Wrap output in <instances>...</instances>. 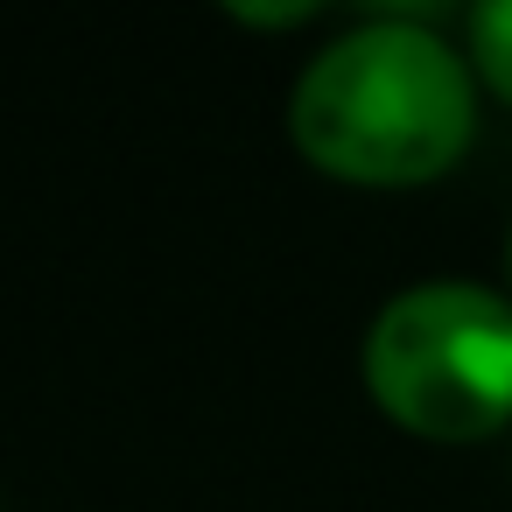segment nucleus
Masks as SVG:
<instances>
[{"mask_svg": "<svg viewBox=\"0 0 512 512\" xmlns=\"http://www.w3.org/2000/svg\"><path fill=\"white\" fill-rule=\"evenodd\" d=\"M505 260H512V246H505Z\"/></svg>", "mask_w": 512, "mask_h": 512, "instance_id": "nucleus-5", "label": "nucleus"}, {"mask_svg": "<svg viewBox=\"0 0 512 512\" xmlns=\"http://www.w3.org/2000/svg\"><path fill=\"white\" fill-rule=\"evenodd\" d=\"M288 127L323 176L407 190L456 169L477 134V92L463 57L435 29L365 22L302 71Z\"/></svg>", "mask_w": 512, "mask_h": 512, "instance_id": "nucleus-1", "label": "nucleus"}, {"mask_svg": "<svg viewBox=\"0 0 512 512\" xmlns=\"http://www.w3.org/2000/svg\"><path fill=\"white\" fill-rule=\"evenodd\" d=\"M470 57H477L484 85L512 106V0H484L470 15Z\"/></svg>", "mask_w": 512, "mask_h": 512, "instance_id": "nucleus-3", "label": "nucleus"}, {"mask_svg": "<svg viewBox=\"0 0 512 512\" xmlns=\"http://www.w3.org/2000/svg\"><path fill=\"white\" fill-rule=\"evenodd\" d=\"M239 22H253V29H295V22H309L316 8H232Z\"/></svg>", "mask_w": 512, "mask_h": 512, "instance_id": "nucleus-4", "label": "nucleus"}, {"mask_svg": "<svg viewBox=\"0 0 512 512\" xmlns=\"http://www.w3.org/2000/svg\"><path fill=\"white\" fill-rule=\"evenodd\" d=\"M365 393L428 442H484L512 421V302L477 281L393 295L365 330Z\"/></svg>", "mask_w": 512, "mask_h": 512, "instance_id": "nucleus-2", "label": "nucleus"}]
</instances>
